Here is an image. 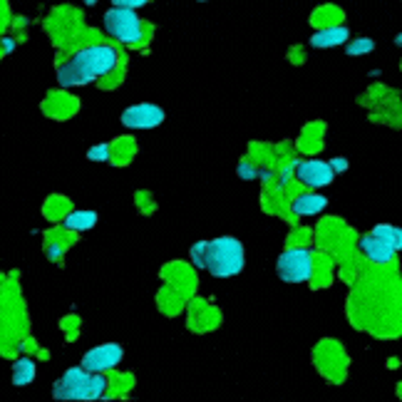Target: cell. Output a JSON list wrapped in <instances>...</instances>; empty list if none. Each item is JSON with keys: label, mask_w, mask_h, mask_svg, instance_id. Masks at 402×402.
<instances>
[{"label": "cell", "mask_w": 402, "mask_h": 402, "mask_svg": "<svg viewBox=\"0 0 402 402\" xmlns=\"http://www.w3.org/2000/svg\"><path fill=\"white\" fill-rule=\"evenodd\" d=\"M119 63V55L109 45H90L85 50L75 52L57 68V82L63 87H79L90 85L97 77L114 72Z\"/></svg>", "instance_id": "cell-1"}, {"label": "cell", "mask_w": 402, "mask_h": 402, "mask_svg": "<svg viewBox=\"0 0 402 402\" xmlns=\"http://www.w3.org/2000/svg\"><path fill=\"white\" fill-rule=\"evenodd\" d=\"M107 392V378L102 373H90L82 365L70 368L52 385L55 400H100Z\"/></svg>", "instance_id": "cell-2"}, {"label": "cell", "mask_w": 402, "mask_h": 402, "mask_svg": "<svg viewBox=\"0 0 402 402\" xmlns=\"http://www.w3.org/2000/svg\"><path fill=\"white\" fill-rule=\"evenodd\" d=\"M206 271L216 278H231L244 268V246L236 238L221 236L206 241Z\"/></svg>", "instance_id": "cell-3"}, {"label": "cell", "mask_w": 402, "mask_h": 402, "mask_svg": "<svg viewBox=\"0 0 402 402\" xmlns=\"http://www.w3.org/2000/svg\"><path fill=\"white\" fill-rule=\"evenodd\" d=\"M278 278L286 284H303L313 278V254L300 246H288L284 254L278 256L276 263Z\"/></svg>", "instance_id": "cell-4"}, {"label": "cell", "mask_w": 402, "mask_h": 402, "mask_svg": "<svg viewBox=\"0 0 402 402\" xmlns=\"http://www.w3.org/2000/svg\"><path fill=\"white\" fill-rule=\"evenodd\" d=\"M105 30L119 42L134 45L142 40V20L134 13V8H117L105 13Z\"/></svg>", "instance_id": "cell-5"}, {"label": "cell", "mask_w": 402, "mask_h": 402, "mask_svg": "<svg viewBox=\"0 0 402 402\" xmlns=\"http://www.w3.org/2000/svg\"><path fill=\"white\" fill-rule=\"evenodd\" d=\"M162 122H164V109L152 102L132 105L122 112V125L130 127V130H152Z\"/></svg>", "instance_id": "cell-6"}, {"label": "cell", "mask_w": 402, "mask_h": 402, "mask_svg": "<svg viewBox=\"0 0 402 402\" xmlns=\"http://www.w3.org/2000/svg\"><path fill=\"white\" fill-rule=\"evenodd\" d=\"M122 355H125L122 346H117V343H105V346H97L92 348L90 353H85L82 368L90 370V373H107V370L117 368V365L122 363Z\"/></svg>", "instance_id": "cell-7"}, {"label": "cell", "mask_w": 402, "mask_h": 402, "mask_svg": "<svg viewBox=\"0 0 402 402\" xmlns=\"http://www.w3.org/2000/svg\"><path fill=\"white\" fill-rule=\"evenodd\" d=\"M295 176H298L306 187L320 189L333 182L335 171L333 167H330V162H323V159H303V162L295 167Z\"/></svg>", "instance_id": "cell-8"}, {"label": "cell", "mask_w": 402, "mask_h": 402, "mask_svg": "<svg viewBox=\"0 0 402 402\" xmlns=\"http://www.w3.org/2000/svg\"><path fill=\"white\" fill-rule=\"evenodd\" d=\"M360 251L365 254V258L373 261V263H378V266L392 263V261H395V254H397L387 241L378 238L375 233H368V236L360 238Z\"/></svg>", "instance_id": "cell-9"}, {"label": "cell", "mask_w": 402, "mask_h": 402, "mask_svg": "<svg viewBox=\"0 0 402 402\" xmlns=\"http://www.w3.org/2000/svg\"><path fill=\"white\" fill-rule=\"evenodd\" d=\"M348 35H350V30H348L346 25H328V28H320L313 35L311 45L320 47V50H325V47H338L343 45V42H348Z\"/></svg>", "instance_id": "cell-10"}, {"label": "cell", "mask_w": 402, "mask_h": 402, "mask_svg": "<svg viewBox=\"0 0 402 402\" xmlns=\"http://www.w3.org/2000/svg\"><path fill=\"white\" fill-rule=\"evenodd\" d=\"M325 206H328V199L320 196V194H300V196L293 199L291 209H293L295 216H318Z\"/></svg>", "instance_id": "cell-11"}, {"label": "cell", "mask_w": 402, "mask_h": 402, "mask_svg": "<svg viewBox=\"0 0 402 402\" xmlns=\"http://www.w3.org/2000/svg\"><path fill=\"white\" fill-rule=\"evenodd\" d=\"M97 224L95 211H72V214L65 216V229L70 231H87Z\"/></svg>", "instance_id": "cell-12"}, {"label": "cell", "mask_w": 402, "mask_h": 402, "mask_svg": "<svg viewBox=\"0 0 402 402\" xmlns=\"http://www.w3.org/2000/svg\"><path fill=\"white\" fill-rule=\"evenodd\" d=\"M35 380V363L30 357H20L15 365H13V382L15 385H30Z\"/></svg>", "instance_id": "cell-13"}, {"label": "cell", "mask_w": 402, "mask_h": 402, "mask_svg": "<svg viewBox=\"0 0 402 402\" xmlns=\"http://www.w3.org/2000/svg\"><path fill=\"white\" fill-rule=\"evenodd\" d=\"M370 233H375L378 238L387 241L395 251H402V229L400 226H392V224H378Z\"/></svg>", "instance_id": "cell-14"}, {"label": "cell", "mask_w": 402, "mask_h": 402, "mask_svg": "<svg viewBox=\"0 0 402 402\" xmlns=\"http://www.w3.org/2000/svg\"><path fill=\"white\" fill-rule=\"evenodd\" d=\"M375 50V40L370 38H355L353 42H348L346 52L350 57H360V55H368V52Z\"/></svg>", "instance_id": "cell-15"}, {"label": "cell", "mask_w": 402, "mask_h": 402, "mask_svg": "<svg viewBox=\"0 0 402 402\" xmlns=\"http://www.w3.org/2000/svg\"><path fill=\"white\" fill-rule=\"evenodd\" d=\"M112 157V147L109 144H95V147L87 149V159L90 162H107Z\"/></svg>", "instance_id": "cell-16"}, {"label": "cell", "mask_w": 402, "mask_h": 402, "mask_svg": "<svg viewBox=\"0 0 402 402\" xmlns=\"http://www.w3.org/2000/svg\"><path fill=\"white\" fill-rule=\"evenodd\" d=\"M192 263L196 268H204L206 266V241H199V244H194L192 249Z\"/></svg>", "instance_id": "cell-17"}, {"label": "cell", "mask_w": 402, "mask_h": 402, "mask_svg": "<svg viewBox=\"0 0 402 402\" xmlns=\"http://www.w3.org/2000/svg\"><path fill=\"white\" fill-rule=\"evenodd\" d=\"M149 0H112V6H117V8H142V6H147Z\"/></svg>", "instance_id": "cell-18"}, {"label": "cell", "mask_w": 402, "mask_h": 402, "mask_svg": "<svg viewBox=\"0 0 402 402\" xmlns=\"http://www.w3.org/2000/svg\"><path fill=\"white\" fill-rule=\"evenodd\" d=\"M330 167H333L335 174H340V171H346V169H348V159H343V157L330 159Z\"/></svg>", "instance_id": "cell-19"}, {"label": "cell", "mask_w": 402, "mask_h": 402, "mask_svg": "<svg viewBox=\"0 0 402 402\" xmlns=\"http://www.w3.org/2000/svg\"><path fill=\"white\" fill-rule=\"evenodd\" d=\"M241 176H244V179H254L256 176V171H254V167H246V164H241Z\"/></svg>", "instance_id": "cell-20"}, {"label": "cell", "mask_w": 402, "mask_h": 402, "mask_svg": "<svg viewBox=\"0 0 402 402\" xmlns=\"http://www.w3.org/2000/svg\"><path fill=\"white\" fill-rule=\"evenodd\" d=\"M3 47H6V50H13V47H15V42H13V40H6V42H3Z\"/></svg>", "instance_id": "cell-21"}, {"label": "cell", "mask_w": 402, "mask_h": 402, "mask_svg": "<svg viewBox=\"0 0 402 402\" xmlns=\"http://www.w3.org/2000/svg\"><path fill=\"white\" fill-rule=\"evenodd\" d=\"M85 3H87V6H95V3H97V0H85Z\"/></svg>", "instance_id": "cell-22"}, {"label": "cell", "mask_w": 402, "mask_h": 402, "mask_svg": "<svg viewBox=\"0 0 402 402\" xmlns=\"http://www.w3.org/2000/svg\"><path fill=\"white\" fill-rule=\"evenodd\" d=\"M397 42H400V45H402V35H400V38H397Z\"/></svg>", "instance_id": "cell-23"}]
</instances>
